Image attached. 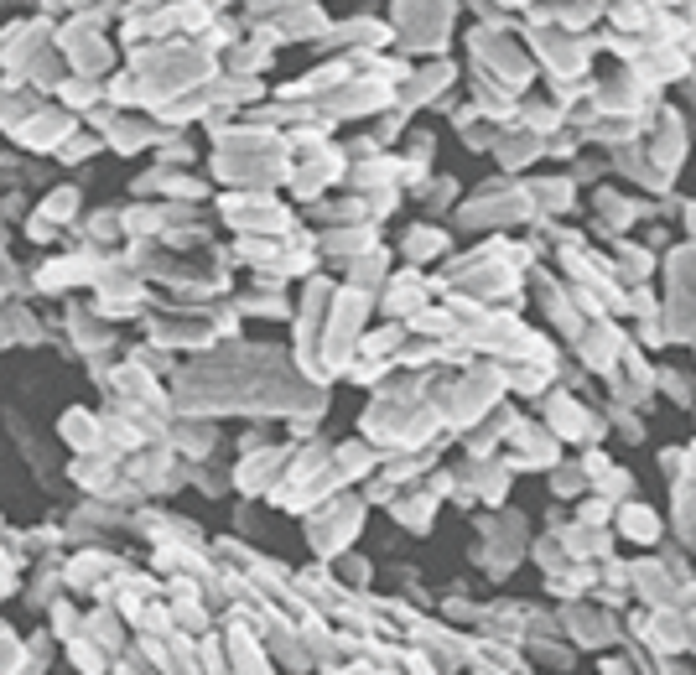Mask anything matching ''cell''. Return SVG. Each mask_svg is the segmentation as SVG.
<instances>
[{"label":"cell","instance_id":"cell-1","mask_svg":"<svg viewBox=\"0 0 696 675\" xmlns=\"http://www.w3.org/2000/svg\"><path fill=\"white\" fill-rule=\"evenodd\" d=\"M587 364H593V370H614L618 364V338L598 327V333L587 338Z\"/></svg>","mask_w":696,"mask_h":675},{"label":"cell","instance_id":"cell-2","mask_svg":"<svg viewBox=\"0 0 696 675\" xmlns=\"http://www.w3.org/2000/svg\"><path fill=\"white\" fill-rule=\"evenodd\" d=\"M686 224H691V229H696V209H686Z\"/></svg>","mask_w":696,"mask_h":675}]
</instances>
